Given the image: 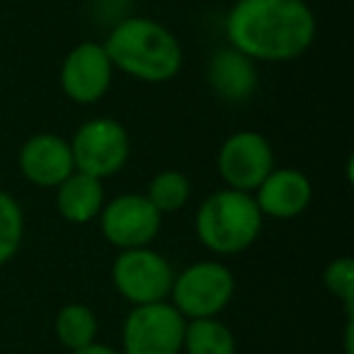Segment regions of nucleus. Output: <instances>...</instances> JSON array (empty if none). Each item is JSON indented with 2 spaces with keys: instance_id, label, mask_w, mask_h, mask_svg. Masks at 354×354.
Here are the masks:
<instances>
[{
  "instance_id": "f257e3e1",
  "label": "nucleus",
  "mask_w": 354,
  "mask_h": 354,
  "mask_svg": "<svg viewBox=\"0 0 354 354\" xmlns=\"http://www.w3.org/2000/svg\"><path fill=\"white\" fill-rule=\"evenodd\" d=\"M223 35L255 64H289L313 46L318 17L308 0H236Z\"/></svg>"
},
{
  "instance_id": "f03ea898",
  "label": "nucleus",
  "mask_w": 354,
  "mask_h": 354,
  "mask_svg": "<svg viewBox=\"0 0 354 354\" xmlns=\"http://www.w3.org/2000/svg\"><path fill=\"white\" fill-rule=\"evenodd\" d=\"M102 44L114 71L141 83H170L185 66V51L175 32L146 15L124 17Z\"/></svg>"
},
{
  "instance_id": "7ed1b4c3",
  "label": "nucleus",
  "mask_w": 354,
  "mask_h": 354,
  "mask_svg": "<svg viewBox=\"0 0 354 354\" xmlns=\"http://www.w3.org/2000/svg\"><path fill=\"white\" fill-rule=\"evenodd\" d=\"M262 223L265 218L255 197L228 187L209 194L194 214V233L199 243L218 257L241 255L255 245Z\"/></svg>"
},
{
  "instance_id": "20e7f679",
  "label": "nucleus",
  "mask_w": 354,
  "mask_h": 354,
  "mask_svg": "<svg viewBox=\"0 0 354 354\" xmlns=\"http://www.w3.org/2000/svg\"><path fill=\"white\" fill-rule=\"evenodd\" d=\"M236 294V277L223 262L199 260L175 274L170 304L185 320L216 318Z\"/></svg>"
},
{
  "instance_id": "39448f33",
  "label": "nucleus",
  "mask_w": 354,
  "mask_h": 354,
  "mask_svg": "<svg viewBox=\"0 0 354 354\" xmlns=\"http://www.w3.org/2000/svg\"><path fill=\"white\" fill-rule=\"evenodd\" d=\"M75 170L97 180L122 172L131 158V136L127 127L112 117H95L83 122L71 138Z\"/></svg>"
},
{
  "instance_id": "423d86ee",
  "label": "nucleus",
  "mask_w": 354,
  "mask_h": 354,
  "mask_svg": "<svg viewBox=\"0 0 354 354\" xmlns=\"http://www.w3.org/2000/svg\"><path fill=\"white\" fill-rule=\"evenodd\" d=\"M175 270L153 248L119 250L112 262V284L131 306L160 304L170 299Z\"/></svg>"
},
{
  "instance_id": "0eeeda50",
  "label": "nucleus",
  "mask_w": 354,
  "mask_h": 354,
  "mask_svg": "<svg viewBox=\"0 0 354 354\" xmlns=\"http://www.w3.org/2000/svg\"><path fill=\"white\" fill-rule=\"evenodd\" d=\"M277 167L270 138L252 129L236 131L221 143L216 153V170L223 185L236 192L252 194Z\"/></svg>"
},
{
  "instance_id": "6e6552de",
  "label": "nucleus",
  "mask_w": 354,
  "mask_h": 354,
  "mask_svg": "<svg viewBox=\"0 0 354 354\" xmlns=\"http://www.w3.org/2000/svg\"><path fill=\"white\" fill-rule=\"evenodd\" d=\"M187 320L170 301L133 306L122 328L124 354H180Z\"/></svg>"
},
{
  "instance_id": "1a4fd4ad",
  "label": "nucleus",
  "mask_w": 354,
  "mask_h": 354,
  "mask_svg": "<svg viewBox=\"0 0 354 354\" xmlns=\"http://www.w3.org/2000/svg\"><path fill=\"white\" fill-rule=\"evenodd\" d=\"M104 241L117 250L151 248L162 226V216L143 194L127 192L104 202L97 216Z\"/></svg>"
},
{
  "instance_id": "9d476101",
  "label": "nucleus",
  "mask_w": 354,
  "mask_h": 354,
  "mask_svg": "<svg viewBox=\"0 0 354 354\" xmlns=\"http://www.w3.org/2000/svg\"><path fill=\"white\" fill-rule=\"evenodd\" d=\"M112 80L114 66L102 41H80L64 56L59 83L71 102L97 104L109 93Z\"/></svg>"
},
{
  "instance_id": "9b49d317",
  "label": "nucleus",
  "mask_w": 354,
  "mask_h": 354,
  "mask_svg": "<svg viewBox=\"0 0 354 354\" xmlns=\"http://www.w3.org/2000/svg\"><path fill=\"white\" fill-rule=\"evenodd\" d=\"M17 170L35 187L56 189L75 172L68 138L54 131L32 133L17 151Z\"/></svg>"
},
{
  "instance_id": "f8f14e48",
  "label": "nucleus",
  "mask_w": 354,
  "mask_h": 354,
  "mask_svg": "<svg viewBox=\"0 0 354 354\" xmlns=\"http://www.w3.org/2000/svg\"><path fill=\"white\" fill-rule=\"evenodd\" d=\"M262 218L291 221L299 218L313 202V183L299 167L277 165L252 192Z\"/></svg>"
},
{
  "instance_id": "ddd939ff",
  "label": "nucleus",
  "mask_w": 354,
  "mask_h": 354,
  "mask_svg": "<svg viewBox=\"0 0 354 354\" xmlns=\"http://www.w3.org/2000/svg\"><path fill=\"white\" fill-rule=\"evenodd\" d=\"M207 83L218 100L228 104H243L257 93L260 71L255 61L226 44L209 56Z\"/></svg>"
},
{
  "instance_id": "4468645a",
  "label": "nucleus",
  "mask_w": 354,
  "mask_h": 354,
  "mask_svg": "<svg viewBox=\"0 0 354 354\" xmlns=\"http://www.w3.org/2000/svg\"><path fill=\"white\" fill-rule=\"evenodd\" d=\"M56 192V212L64 221L73 226H85L90 221H97L100 212L104 207V183L97 177H90L85 172L75 170L71 177L54 189Z\"/></svg>"
},
{
  "instance_id": "2eb2a0df",
  "label": "nucleus",
  "mask_w": 354,
  "mask_h": 354,
  "mask_svg": "<svg viewBox=\"0 0 354 354\" xmlns=\"http://www.w3.org/2000/svg\"><path fill=\"white\" fill-rule=\"evenodd\" d=\"M183 349L187 354H236V337L218 318L187 320Z\"/></svg>"
},
{
  "instance_id": "dca6fc26",
  "label": "nucleus",
  "mask_w": 354,
  "mask_h": 354,
  "mask_svg": "<svg viewBox=\"0 0 354 354\" xmlns=\"http://www.w3.org/2000/svg\"><path fill=\"white\" fill-rule=\"evenodd\" d=\"M143 197L153 204V209L160 216L175 214L187 207L189 199H192V183H189V177L185 172L167 167V170H160L151 177Z\"/></svg>"
},
{
  "instance_id": "f3484780",
  "label": "nucleus",
  "mask_w": 354,
  "mask_h": 354,
  "mask_svg": "<svg viewBox=\"0 0 354 354\" xmlns=\"http://www.w3.org/2000/svg\"><path fill=\"white\" fill-rule=\"evenodd\" d=\"M56 337L71 352L83 349L97 337V315L85 304H68L56 313L54 320Z\"/></svg>"
},
{
  "instance_id": "a211bd4d",
  "label": "nucleus",
  "mask_w": 354,
  "mask_h": 354,
  "mask_svg": "<svg viewBox=\"0 0 354 354\" xmlns=\"http://www.w3.org/2000/svg\"><path fill=\"white\" fill-rule=\"evenodd\" d=\"M25 241V209L10 192L0 189V267L20 252Z\"/></svg>"
},
{
  "instance_id": "6ab92c4d",
  "label": "nucleus",
  "mask_w": 354,
  "mask_h": 354,
  "mask_svg": "<svg viewBox=\"0 0 354 354\" xmlns=\"http://www.w3.org/2000/svg\"><path fill=\"white\" fill-rule=\"evenodd\" d=\"M323 284L330 296L344 304L347 318H352L354 306V260L352 257H335L323 272Z\"/></svg>"
},
{
  "instance_id": "aec40b11",
  "label": "nucleus",
  "mask_w": 354,
  "mask_h": 354,
  "mask_svg": "<svg viewBox=\"0 0 354 354\" xmlns=\"http://www.w3.org/2000/svg\"><path fill=\"white\" fill-rule=\"evenodd\" d=\"M71 354H122V352H117V349H114V347H109V344L93 342V344H88V347H83V349H75V352H71Z\"/></svg>"
}]
</instances>
